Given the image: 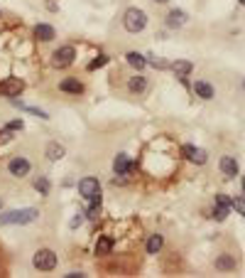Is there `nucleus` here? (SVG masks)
Returning <instances> with one entry per match:
<instances>
[{
  "label": "nucleus",
  "instance_id": "29",
  "mask_svg": "<svg viewBox=\"0 0 245 278\" xmlns=\"http://www.w3.org/2000/svg\"><path fill=\"white\" fill-rule=\"evenodd\" d=\"M8 131H22V121H10V123H8Z\"/></svg>",
  "mask_w": 245,
  "mask_h": 278
},
{
  "label": "nucleus",
  "instance_id": "21",
  "mask_svg": "<svg viewBox=\"0 0 245 278\" xmlns=\"http://www.w3.org/2000/svg\"><path fill=\"white\" fill-rule=\"evenodd\" d=\"M162 246H164V239H162V234H152V237L147 239V253H157Z\"/></svg>",
  "mask_w": 245,
  "mask_h": 278
},
{
  "label": "nucleus",
  "instance_id": "1",
  "mask_svg": "<svg viewBox=\"0 0 245 278\" xmlns=\"http://www.w3.org/2000/svg\"><path fill=\"white\" fill-rule=\"evenodd\" d=\"M39 219V209L35 207H24V209H10L5 215H0V227H10V224H32Z\"/></svg>",
  "mask_w": 245,
  "mask_h": 278
},
{
  "label": "nucleus",
  "instance_id": "27",
  "mask_svg": "<svg viewBox=\"0 0 245 278\" xmlns=\"http://www.w3.org/2000/svg\"><path fill=\"white\" fill-rule=\"evenodd\" d=\"M106 64H108V57H98V59H93V62L88 64V72H93L98 67H106Z\"/></svg>",
  "mask_w": 245,
  "mask_h": 278
},
{
  "label": "nucleus",
  "instance_id": "34",
  "mask_svg": "<svg viewBox=\"0 0 245 278\" xmlns=\"http://www.w3.org/2000/svg\"><path fill=\"white\" fill-rule=\"evenodd\" d=\"M243 89H245V81H243Z\"/></svg>",
  "mask_w": 245,
  "mask_h": 278
},
{
  "label": "nucleus",
  "instance_id": "22",
  "mask_svg": "<svg viewBox=\"0 0 245 278\" xmlns=\"http://www.w3.org/2000/svg\"><path fill=\"white\" fill-rule=\"evenodd\" d=\"M98 217H101V202H91L88 212H86V219L88 222H98Z\"/></svg>",
  "mask_w": 245,
  "mask_h": 278
},
{
  "label": "nucleus",
  "instance_id": "8",
  "mask_svg": "<svg viewBox=\"0 0 245 278\" xmlns=\"http://www.w3.org/2000/svg\"><path fill=\"white\" fill-rule=\"evenodd\" d=\"M8 170H10L12 177H24L30 173V160H27V158H12L10 165H8Z\"/></svg>",
  "mask_w": 245,
  "mask_h": 278
},
{
  "label": "nucleus",
  "instance_id": "18",
  "mask_svg": "<svg viewBox=\"0 0 245 278\" xmlns=\"http://www.w3.org/2000/svg\"><path fill=\"white\" fill-rule=\"evenodd\" d=\"M194 91H196V96H201V99H213V87L208 84V81H196L194 84Z\"/></svg>",
  "mask_w": 245,
  "mask_h": 278
},
{
  "label": "nucleus",
  "instance_id": "33",
  "mask_svg": "<svg viewBox=\"0 0 245 278\" xmlns=\"http://www.w3.org/2000/svg\"><path fill=\"white\" fill-rule=\"evenodd\" d=\"M240 5H245V0H240Z\"/></svg>",
  "mask_w": 245,
  "mask_h": 278
},
{
  "label": "nucleus",
  "instance_id": "24",
  "mask_svg": "<svg viewBox=\"0 0 245 278\" xmlns=\"http://www.w3.org/2000/svg\"><path fill=\"white\" fill-rule=\"evenodd\" d=\"M15 106H20L22 111H27V114H32V116H37V118H49L44 111H39V109H32V106H24V103H20V101H15Z\"/></svg>",
  "mask_w": 245,
  "mask_h": 278
},
{
  "label": "nucleus",
  "instance_id": "26",
  "mask_svg": "<svg viewBox=\"0 0 245 278\" xmlns=\"http://www.w3.org/2000/svg\"><path fill=\"white\" fill-rule=\"evenodd\" d=\"M228 212H231L228 207H220V204H216V209H213V217H216L218 222H223V219L228 217Z\"/></svg>",
  "mask_w": 245,
  "mask_h": 278
},
{
  "label": "nucleus",
  "instance_id": "11",
  "mask_svg": "<svg viewBox=\"0 0 245 278\" xmlns=\"http://www.w3.org/2000/svg\"><path fill=\"white\" fill-rule=\"evenodd\" d=\"M35 37L42 39V42H52V39L57 37V32H54V27L52 25H44V23H39L35 27Z\"/></svg>",
  "mask_w": 245,
  "mask_h": 278
},
{
  "label": "nucleus",
  "instance_id": "10",
  "mask_svg": "<svg viewBox=\"0 0 245 278\" xmlns=\"http://www.w3.org/2000/svg\"><path fill=\"white\" fill-rule=\"evenodd\" d=\"M182 153L191 160V163H196V165H204L206 163V151H201V148H194V145H184L182 148Z\"/></svg>",
  "mask_w": 245,
  "mask_h": 278
},
{
  "label": "nucleus",
  "instance_id": "16",
  "mask_svg": "<svg viewBox=\"0 0 245 278\" xmlns=\"http://www.w3.org/2000/svg\"><path fill=\"white\" fill-rule=\"evenodd\" d=\"M216 268L218 271H233L235 268V259L231 253H220V256H216Z\"/></svg>",
  "mask_w": 245,
  "mask_h": 278
},
{
  "label": "nucleus",
  "instance_id": "23",
  "mask_svg": "<svg viewBox=\"0 0 245 278\" xmlns=\"http://www.w3.org/2000/svg\"><path fill=\"white\" fill-rule=\"evenodd\" d=\"M35 190L39 192V195H49V180H47V177H37V180H35Z\"/></svg>",
  "mask_w": 245,
  "mask_h": 278
},
{
  "label": "nucleus",
  "instance_id": "7",
  "mask_svg": "<svg viewBox=\"0 0 245 278\" xmlns=\"http://www.w3.org/2000/svg\"><path fill=\"white\" fill-rule=\"evenodd\" d=\"M113 170H115V175H130L135 170V165L125 153H120V155H115V160H113Z\"/></svg>",
  "mask_w": 245,
  "mask_h": 278
},
{
  "label": "nucleus",
  "instance_id": "30",
  "mask_svg": "<svg viewBox=\"0 0 245 278\" xmlns=\"http://www.w3.org/2000/svg\"><path fill=\"white\" fill-rule=\"evenodd\" d=\"M81 222H84V217H81V212H79V217H76V219H71V227H79Z\"/></svg>",
  "mask_w": 245,
  "mask_h": 278
},
{
  "label": "nucleus",
  "instance_id": "13",
  "mask_svg": "<svg viewBox=\"0 0 245 278\" xmlns=\"http://www.w3.org/2000/svg\"><path fill=\"white\" fill-rule=\"evenodd\" d=\"M59 89L61 91H66V94H76V96L84 94V84H81L79 79H64V81L59 84Z\"/></svg>",
  "mask_w": 245,
  "mask_h": 278
},
{
  "label": "nucleus",
  "instance_id": "31",
  "mask_svg": "<svg viewBox=\"0 0 245 278\" xmlns=\"http://www.w3.org/2000/svg\"><path fill=\"white\" fill-rule=\"evenodd\" d=\"M240 190H243V197H245V177H243V182H240Z\"/></svg>",
  "mask_w": 245,
  "mask_h": 278
},
{
  "label": "nucleus",
  "instance_id": "28",
  "mask_svg": "<svg viewBox=\"0 0 245 278\" xmlns=\"http://www.w3.org/2000/svg\"><path fill=\"white\" fill-rule=\"evenodd\" d=\"M216 204H220V207H228V209H231V200H228L226 195H216Z\"/></svg>",
  "mask_w": 245,
  "mask_h": 278
},
{
  "label": "nucleus",
  "instance_id": "12",
  "mask_svg": "<svg viewBox=\"0 0 245 278\" xmlns=\"http://www.w3.org/2000/svg\"><path fill=\"white\" fill-rule=\"evenodd\" d=\"M191 69H194V64L186 62V59H177V62L172 64V72L179 76V79H186V76L191 74Z\"/></svg>",
  "mask_w": 245,
  "mask_h": 278
},
{
  "label": "nucleus",
  "instance_id": "20",
  "mask_svg": "<svg viewBox=\"0 0 245 278\" xmlns=\"http://www.w3.org/2000/svg\"><path fill=\"white\" fill-rule=\"evenodd\" d=\"M113 251V239L110 237H98L96 241V253L98 256H106V253Z\"/></svg>",
  "mask_w": 245,
  "mask_h": 278
},
{
  "label": "nucleus",
  "instance_id": "5",
  "mask_svg": "<svg viewBox=\"0 0 245 278\" xmlns=\"http://www.w3.org/2000/svg\"><path fill=\"white\" fill-rule=\"evenodd\" d=\"M74 57H76V50H74L71 45H64V47H59V50L52 54V64L57 69H66V67L74 64Z\"/></svg>",
  "mask_w": 245,
  "mask_h": 278
},
{
  "label": "nucleus",
  "instance_id": "4",
  "mask_svg": "<svg viewBox=\"0 0 245 278\" xmlns=\"http://www.w3.org/2000/svg\"><path fill=\"white\" fill-rule=\"evenodd\" d=\"M32 266L37 271H54L57 268V253L52 249H39L35 253V259H32Z\"/></svg>",
  "mask_w": 245,
  "mask_h": 278
},
{
  "label": "nucleus",
  "instance_id": "6",
  "mask_svg": "<svg viewBox=\"0 0 245 278\" xmlns=\"http://www.w3.org/2000/svg\"><path fill=\"white\" fill-rule=\"evenodd\" d=\"M22 91H24V81L22 79H17V76H10V79L0 81V94H3V96L15 99V96H20Z\"/></svg>",
  "mask_w": 245,
  "mask_h": 278
},
{
  "label": "nucleus",
  "instance_id": "35",
  "mask_svg": "<svg viewBox=\"0 0 245 278\" xmlns=\"http://www.w3.org/2000/svg\"><path fill=\"white\" fill-rule=\"evenodd\" d=\"M0 207H3V202H0Z\"/></svg>",
  "mask_w": 245,
  "mask_h": 278
},
{
  "label": "nucleus",
  "instance_id": "3",
  "mask_svg": "<svg viewBox=\"0 0 245 278\" xmlns=\"http://www.w3.org/2000/svg\"><path fill=\"white\" fill-rule=\"evenodd\" d=\"M79 192L88 202H101V182H98L96 177H84L79 182Z\"/></svg>",
  "mask_w": 245,
  "mask_h": 278
},
{
  "label": "nucleus",
  "instance_id": "9",
  "mask_svg": "<svg viewBox=\"0 0 245 278\" xmlns=\"http://www.w3.org/2000/svg\"><path fill=\"white\" fill-rule=\"evenodd\" d=\"M220 173L228 177V180H233V177L238 175V163H235V158L223 155V158H220Z\"/></svg>",
  "mask_w": 245,
  "mask_h": 278
},
{
  "label": "nucleus",
  "instance_id": "17",
  "mask_svg": "<svg viewBox=\"0 0 245 278\" xmlns=\"http://www.w3.org/2000/svg\"><path fill=\"white\" fill-rule=\"evenodd\" d=\"M147 89V81H145V76H133V79H130V81H128V91H130V94H142V91H145Z\"/></svg>",
  "mask_w": 245,
  "mask_h": 278
},
{
  "label": "nucleus",
  "instance_id": "25",
  "mask_svg": "<svg viewBox=\"0 0 245 278\" xmlns=\"http://www.w3.org/2000/svg\"><path fill=\"white\" fill-rule=\"evenodd\" d=\"M231 209H235V212H240V215L245 217V197H235V200H231Z\"/></svg>",
  "mask_w": 245,
  "mask_h": 278
},
{
  "label": "nucleus",
  "instance_id": "19",
  "mask_svg": "<svg viewBox=\"0 0 245 278\" xmlns=\"http://www.w3.org/2000/svg\"><path fill=\"white\" fill-rule=\"evenodd\" d=\"M184 23H186V13H184V10H172V13L167 15V25L169 27H182Z\"/></svg>",
  "mask_w": 245,
  "mask_h": 278
},
{
  "label": "nucleus",
  "instance_id": "32",
  "mask_svg": "<svg viewBox=\"0 0 245 278\" xmlns=\"http://www.w3.org/2000/svg\"><path fill=\"white\" fill-rule=\"evenodd\" d=\"M157 3H167V0H157Z\"/></svg>",
  "mask_w": 245,
  "mask_h": 278
},
{
  "label": "nucleus",
  "instance_id": "2",
  "mask_svg": "<svg viewBox=\"0 0 245 278\" xmlns=\"http://www.w3.org/2000/svg\"><path fill=\"white\" fill-rule=\"evenodd\" d=\"M145 25H147L145 10H140V8H128V10L122 13V27H125L128 32H142Z\"/></svg>",
  "mask_w": 245,
  "mask_h": 278
},
{
  "label": "nucleus",
  "instance_id": "14",
  "mask_svg": "<svg viewBox=\"0 0 245 278\" xmlns=\"http://www.w3.org/2000/svg\"><path fill=\"white\" fill-rule=\"evenodd\" d=\"M125 59H128V64L135 67L137 72L147 67V57H145V54H140V52H128V54H125Z\"/></svg>",
  "mask_w": 245,
  "mask_h": 278
},
{
  "label": "nucleus",
  "instance_id": "15",
  "mask_svg": "<svg viewBox=\"0 0 245 278\" xmlns=\"http://www.w3.org/2000/svg\"><path fill=\"white\" fill-rule=\"evenodd\" d=\"M64 153H66V151H64V145H59V143H49L47 151H44V155H47L52 163H57V160L64 158Z\"/></svg>",
  "mask_w": 245,
  "mask_h": 278
}]
</instances>
